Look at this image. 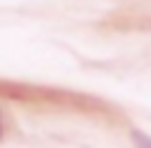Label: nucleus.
Segmentation results:
<instances>
[{"label": "nucleus", "mask_w": 151, "mask_h": 148, "mask_svg": "<svg viewBox=\"0 0 151 148\" xmlns=\"http://www.w3.org/2000/svg\"><path fill=\"white\" fill-rule=\"evenodd\" d=\"M131 141H134V146L136 148H151V136H146V133H141V131H131Z\"/></svg>", "instance_id": "f257e3e1"}, {"label": "nucleus", "mask_w": 151, "mask_h": 148, "mask_svg": "<svg viewBox=\"0 0 151 148\" xmlns=\"http://www.w3.org/2000/svg\"><path fill=\"white\" fill-rule=\"evenodd\" d=\"M0 136H3V118H0Z\"/></svg>", "instance_id": "f03ea898"}]
</instances>
